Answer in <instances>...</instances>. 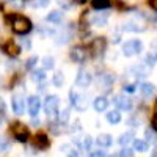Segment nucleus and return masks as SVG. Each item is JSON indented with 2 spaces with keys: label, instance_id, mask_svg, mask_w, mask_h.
Masks as SVG:
<instances>
[{
  "label": "nucleus",
  "instance_id": "obj_1",
  "mask_svg": "<svg viewBox=\"0 0 157 157\" xmlns=\"http://www.w3.org/2000/svg\"><path fill=\"white\" fill-rule=\"evenodd\" d=\"M13 32L17 33V35H24V33H29L32 30V22L24 17V16H14L13 17Z\"/></svg>",
  "mask_w": 157,
  "mask_h": 157
},
{
  "label": "nucleus",
  "instance_id": "obj_2",
  "mask_svg": "<svg viewBox=\"0 0 157 157\" xmlns=\"http://www.w3.org/2000/svg\"><path fill=\"white\" fill-rule=\"evenodd\" d=\"M141 49H143V44L140 39H129V41L123 44V54L126 57H132V55L140 54Z\"/></svg>",
  "mask_w": 157,
  "mask_h": 157
},
{
  "label": "nucleus",
  "instance_id": "obj_3",
  "mask_svg": "<svg viewBox=\"0 0 157 157\" xmlns=\"http://www.w3.org/2000/svg\"><path fill=\"white\" fill-rule=\"evenodd\" d=\"M58 107H60V98L57 94H49L44 101V112L49 116H54L58 113Z\"/></svg>",
  "mask_w": 157,
  "mask_h": 157
},
{
  "label": "nucleus",
  "instance_id": "obj_4",
  "mask_svg": "<svg viewBox=\"0 0 157 157\" xmlns=\"http://www.w3.org/2000/svg\"><path fill=\"white\" fill-rule=\"evenodd\" d=\"M93 82V75H91V72L85 68H80L75 75V85L80 86V88H88L90 83Z\"/></svg>",
  "mask_w": 157,
  "mask_h": 157
},
{
  "label": "nucleus",
  "instance_id": "obj_5",
  "mask_svg": "<svg viewBox=\"0 0 157 157\" xmlns=\"http://www.w3.org/2000/svg\"><path fill=\"white\" fill-rule=\"evenodd\" d=\"M69 98H71V104H72L77 110L83 112V110L86 109V98H85L83 94H78V93H75L74 90H71V91H69Z\"/></svg>",
  "mask_w": 157,
  "mask_h": 157
},
{
  "label": "nucleus",
  "instance_id": "obj_6",
  "mask_svg": "<svg viewBox=\"0 0 157 157\" xmlns=\"http://www.w3.org/2000/svg\"><path fill=\"white\" fill-rule=\"evenodd\" d=\"M113 104L116 105V109L118 110H130L132 109V102H130V99L129 98H126L124 94H116V96H113Z\"/></svg>",
  "mask_w": 157,
  "mask_h": 157
},
{
  "label": "nucleus",
  "instance_id": "obj_7",
  "mask_svg": "<svg viewBox=\"0 0 157 157\" xmlns=\"http://www.w3.org/2000/svg\"><path fill=\"white\" fill-rule=\"evenodd\" d=\"M24 105H25V101H24V96L22 94H14L11 99V107H13V112L16 115H22L24 113Z\"/></svg>",
  "mask_w": 157,
  "mask_h": 157
},
{
  "label": "nucleus",
  "instance_id": "obj_8",
  "mask_svg": "<svg viewBox=\"0 0 157 157\" xmlns=\"http://www.w3.org/2000/svg\"><path fill=\"white\" fill-rule=\"evenodd\" d=\"M27 107H29V113L32 115V118L38 116L39 109H41V101H39L38 96H30L27 101Z\"/></svg>",
  "mask_w": 157,
  "mask_h": 157
},
{
  "label": "nucleus",
  "instance_id": "obj_9",
  "mask_svg": "<svg viewBox=\"0 0 157 157\" xmlns=\"http://www.w3.org/2000/svg\"><path fill=\"white\" fill-rule=\"evenodd\" d=\"M11 132L13 135H14L19 141H25L29 137V132H27V127H25L24 124H14L11 127Z\"/></svg>",
  "mask_w": 157,
  "mask_h": 157
},
{
  "label": "nucleus",
  "instance_id": "obj_10",
  "mask_svg": "<svg viewBox=\"0 0 157 157\" xmlns=\"http://www.w3.org/2000/svg\"><path fill=\"white\" fill-rule=\"evenodd\" d=\"M71 58L75 63H83L86 60V50L83 47H74L71 50Z\"/></svg>",
  "mask_w": 157,
  "mask_h": 157
},
{
  "label": "nucleus",
  "instance_id": "obj_11",
  "mask_svg": "<svg viewBox=\"0 0 157 157\" xmlns=\"http://www.w3.org/2000/svg\"><path fill=\"white\" fill-rule=\"evenodd\" d=\"M113 82H115V77H113V74L105 72V74H101V75H99V86L102 85L105 90H109V88L113 85Z\"/></svg>",
  "mask_w": 157,
  "mask_h": 157
},
{
  "label": "nucleus",
  "instance_id": "obj_12",
  "mask_svg": "<svg viewBox=\"0 0 157 157\" xmlns=\"http://www.w3.org/2000/svg\"><path fill=\"white\" fill-rule=\"evenodd\" d=\"M107 21H109L107 14H101V13H98V14H94L93 17H91V25H94V27H105Z\"/></svg>",
  "mask_w": 157,
  "mask_h": 157
},
{
  "label": "nucleus",
  "instance_id": "obj_13",
  "mask_svg": "<svg viewBox=\"0 0 157 157\" xmlns=\"http://www.w3.org/2000/svg\"><path fill=\"white\" fill-rule=\"evenodd\" d=\"M93 107H94L96 112H104V110H107V107H109V101L104 96H98L93 101Z\"/></svg>",
  "mask_w": 157,
  "mask_h": 157
},
{
  "label": "nucleus",
  "instance_id": "obj_14",
  "mask_svg": "<svg viewBox=\"0 0 157 157\" xmlns=\"http://www.w3.org/2000/svg\"><path fill=\"white\" fill-rule=\"evenodd\" d=\"M96 143L101 148H109V146H112V143H113V137L110 134H101L96 138Z\"/></svg>",
  "mask_w": 157,
  "mask_h": 157
},
{
  "label": "nucleus",
  "instance_id": "obj_15",
  "mask_svg": "<svg viewBox=\"0 0 157 157\" xmlns=\"http://www.w3.org/2000/svg\"><path fill=\"white\" fill-rule=\"evenodd\" d=\"M145 25H138L137 22H126L124 25H123V30L124 32H145Z\"/></svg>",
  "mask_w": 157,
  "mask_h": 157
},
{
  "label": "nucleus",
  "instance_id": "obj_16",
  "mask_svg": "<svg viewBox=\"0 0 157 157\" xmlns=\"http://www.w3.org/2000/svg\"><path fill=\"white\" fill-rule=\"evenodd\" d=\"M140 91H141V94L145 98H151L154 94V91H155V86L152 83H141L140 85Z\"/></svg>",
  "mask_w": 157,
  "mask_h": 157
},
{
  "label": "nucleus",
  "instance_id": "obj_17",
  "mask_svg": "<svg viewBox=\"0 0 157 157\" xmlns=\"http://www.w3.org/2000/svg\"><path fill=\"white\" fill-rule=\"evenodd\" d=\"M63 17V13L61 11H50L49 14L46 16V21L47 22H52V24H58Z\"/></svg>",
  "mask_w": 157,
  "mask_h": 157
},
{
  "label": "nucleus",
  "instance_id": "obj_18",
  "mask_svg": "<svg viewBox=\"0 0 157 157\" xmlns=\"http://www.w3.org/2000/svg\"><path fill=\"white\" fill-rule=\"evenodd\" d=\"M107 121L110 124H118V123L121 121V113L118 112V110H110L107 113Z\"/></svg>",
  "mask_w": 157,
  "mask_h": 157
},
{
  "label": "nucleus",
  "instance_id": "obj_19",
  "mask_svg": "<svg viewBox=\"0 0 157 157\" xmlns=\"http://www.w3.org/2000/svg\"><path fill=\"white\" fill-rule=\"evenodd\" d=\"M60 149L66 154L68 157H78V151H77L75 148H72L71 145H61Z\"/></svg>",
  "mask_w": 157,
  "mask_h": 157
},
{
  "label": "nucleus",
  "instance_id": "obj_20",
  "mask_svg": "<svg viewBox=\"0 0 157 157\" xmlns=\"http://www.w3.org/2000/svg\"><path fill=\"white\" fill-rule=\"evenodd\" d=\"M134 151L146 152V151H148V143L143 141V140H134Z\"/></svg>",
  "mask_w": 157,
  "mask_h": 157
},
{
  "label": "nucleus",
  "instance_id": "obj_21",
  "mask_svg": "<svg viewBox=\"0 0 157 157\" xmlns=\"http://www.w3.org/2000/svg\"><path fill=\"white\" fill-rule=\"evenodd\" d=\"M63 82H64V77H63V72L61 71H57L54 74V77H52V83H54L57 88L63 86Z\"/></svg>",
  "mask_w": 157,
  "mask_h": 157
},
{
  "label": "nucleus",
  "instance_id": "obj_22",
  "mask_svg": "<svg viewBox=\"0 0 157 157\" xmlns=\"http://www.w3.org/2000/svg\"><path fill=\"white\" fill-rule=\"evenodd\" d=\"M132 138H134V132H126V134H123L121 137H120V145L121 146H127L130 141H132Z\"/></svg>",
  "mask_w": 157,
  "mask_h": 157
},
{
  "label": "nucleus",
  "instance_id": "obj_23",
  "mask_svg": "<svg viewBox=\"0 0 157 157\" xmlns=\"http://www.w3.org/2000/svg\"><path fill=\"white\" fill-rule=\"evenodd\" d=\"M32 80L33 82H36V83H41V82H44L46 80V75H44V71H33L32 72Z\"/></svg>",
  "mask_w": 157,
  "mask_h": 157
},
{
  "label": "nucleus",
  "instance_id": "obj_24",
  "mask_svg": "<svg viewBox=\"0 0 157 157\" xmlns=\"http://www.w3.org/2000/svg\"><path fill=\"white\" fill-rule=\"evenodd\" d=\"M43 68L44 69H54L55 68V60H54V57H44L43 58Z\"/></svg>",
  "mask_w": 157,
  "mask_h": 157
},
{
  "label": "nucleus",
  "instance_id": "obj_25",
  "mask_svg": "<svg viewBox=\"0 0 157 157\" xmlns=\"http://www.w3.org/2000/svg\"><path fill=\"white\" fill-rule=\"evenodd\" d=\"M35 143H36L38 148H47L49 146V140H47L46 135H38L36 140H35Z\"/></svg>",
  "mask_w": 157,
  "mask_h": 157
},
{
  "label": "nucleus",
  "instance_id": "obj_26",
  "mask_svg": "<svg viewBox=\"0 0 157 157\" xmlns=\"http://www.w3.org/2000/svg\"><path fill=\"white\" fill-rule=\"evenodd\" d=\"M93 6L96 10H107L110 6V2L109 0H93Z\"/></svg>",
  "mask_w": 157,
  "mask_h": 157
},
{
  "label": "nucleus",
  "instance_id": "obj_27",
  "mask_svg": "<svg viewBox=\"0 0 157 157\" xmlns=\"http://www.w3.org/2000/svg\"><path fill=\"white\" fill-rule=\"evenodd\" d=\"M68 120H69V110L64 109V110H61V112L58 113V123H60V124H66Z\"/></svg>",
  "mask_w": 157,
  "mask_h": 157
},
{
  "label": "nucleus",
  "instance_id": "obj_28",
  "mask_svg": "<svg viewBox=\"0 0 157 157\" xmlns=\"http://www.w3.org/2000/svg\"><path fill=\"white\" fill-rule=\"evenodd\" d=\"M50 3V0H30V5L33 8H46Z\"/></svg>",
  "mask_w": 157,
  "mask_h": 157
},
{
  "label": "nucleus",
  "instance_id": "obj_29",
  "mask_svg": "<svg viewBox=\"0 0 157 157\" xmlns=\"http://www.w3.org/2000/svg\"><path fill=\"white\" fill-rule=\"evenodd\" d=\"M157 61V50H151L146 55V64L148 66H152V64Z\"/></svg>",
  "mask_w": 157,
  "mask_h": 157
},
{
  "label": "nucleus",
  "instance_id": "obj_30",
  "mask_svg": "<svg viewBox=\"0 0 157 157\" xmlns=\"http://www.w3.org/2000/svg\"><path fill=\"white\" fill-rule=\"evenodd\" d=\"M6 52H8V54L10 55H19V52H21V47L19 46H16V44H8L6 46Z\"/></svg>",
  "mask_w": 157,
  "mask_h": 157
},
{
  "label": "nucleus",
  "instance_id": "obj_31",
  "mask_svg": "<svg viewBox=\"0 0 157 157\" xmlns=\"http://www.w3.org/2000/svg\"><path fill=\"white\" fill-rule=\"evenodd\" d=\"M80 140H82V145H80V148H83V149H90L91 143H93L91 137H90V135H85V137H82Z\"/></svg>",
  "mask_w": 157,
  "mask_h": 157
},
{
  "label": "nucleus",
  "instance_id": "obj_32",
  "mask_svg": "<svg viewBox=\"0 0 157 157\" xmlns=\"http://www.w3.org/2000/svg\"><path fill=\"white\" fill-rule=\"evenodd\" d=\"M145 135H146V138H148V141H157V135H155V132H154V129H146V132H145Z\"/></svg>",
  "mask_w": 157,
  "mask_h": 157
},
{
  "label": "nucleus",
  "instance_id": "obj_33",
  "mask_svg": "<svg viewBox=\"0 0 157 157\" xmlns=\"http://www.w3.org/2000/svg\"><path fill=\"white\" fill-rule=\"evenodd\" d=\"M8 148H10V143H8V140H6L5 137H2V135H0V151H2V152H5Z\"/></svg>",
  "mask_w": 157,
  "mask_h": 157
},
{
  "label": "nucleus",
  "instance_id": "obj_34",
  "mask_svg": "<svg viewBox=\"0 0 157 157\" xmlns=\"http://www.w3.org/2000/svg\"><path fill=\"white\" fill-rule=\"evenodd\" d=\"M36 61H38V57H30L27 61H25V68H27V69H33Z\"/></svg>",
  "mask_w": 157,
  "mask_h": 157
},
{
  "label": "nucleus",
  "instance_id": "obj_35",
  "mask_svg": "<svg viewBox=\"0 0 157 157\" xmlns=\"http://www.w3.org/2000/svg\"><path fill=\"white\" fill-rule=\"evenodd\" d=\"M120 157H132V149H129L127 146L123 148L121 152H120Z\"/></svg>",
  "mask_w": 157,
  "mask_h": 157
},
{
  "label": "nucleus",
  "instance_id": "obj_36",
  "mask_svg": "<svg viewBox=\"0 0 157 157\" xmlns=\"http://www.w3.org/2000/svg\"><path fill=\"white\" fill-rule=\"evenodd\" d=\"M10 3L14 8H22L25 5V0H10Z\"/></svg>",
  "mask_w": 157,
  "mask_h": 157
},
{
  "label": "nucleus",
  "instance_id": "obj_37",
  "mask_svg": "<svg viewBox=\"0 0 157 157\" xmlns=\"http://www.w3.org/2000/svg\"><path fill=\"white\" fill-rule=\"evenodd\" d=\"M21 46H22V47H25V49H30V47H32V43L29 41V39L21 38Z\"/></svg>",
  "mask_w": 157,
  "mask_h": 157
},
{
  "label": "nucleus",
  "instance_id": "obj_38",
  "mask_svg": "<svg viewBox=\"0 0 157 157\" xmlns=\"http://www.w3.org/2000/svg\"><path fill=\"white\" fill-rule=\"evenodd\" d=\"M90 157H107V155H105L104 151H94V152L90 154Z\"/></svg>",
  "mask_w": 157,
  "mask_h": 157
},
{
  "label": "nucleus",
  "instance_id": "obj_39",
  "mask_svg": "<svg viewBox=\"0 0 157 157\" xmlns=\"http://www.w3.org/2000/svg\"><path fill=\"white\" fill-rule=\"evenodd\" d=\"M5 112H6V104L2 98H0V115H3Z\"/></svg>",
  "mask_w": 157,
  "mask_h": 157
},
{
  "label": "nucleus",
  "instance_id": "obj_40",
  "mask_svg": "<svg viewBox=\"0 0 157 157\" xmlns=\"http://www.w3.org/2000/svg\"><path fill=\"white\" fill-rule=\"evenodd\" d=\"M124 91H127V93H134L135 85H124Z\"/></svg>",
  "mask_w": 157,
  "mask_h": 157
},
{
  "label": "nucleus",
  "instance_id": "obj_41",
  "mask_svg": "<svg viewBox=\"0 0 157 157\" xmlns=\"http://www.w3.org/2000/svg\"><path fill=\"white\" fill-rule=\"evenodd\" d=\"M152 129L154 130H157V113L154 115V118H152Z\"/></svg>",
  "mask_w": 157,
  "mask_h": 157
},
{
  "label": "nucleus",
  "instance_id": "obj_42",
  "mask_svg": "<svg viewBox=\"0 0 157 157\" xmlns=\"http://www.w3.org/2000/svg\"><path fill=\"white\" fill-rule=\"evenodd\" d=\"M149 5H151V8H152V10H155V11H157V0H149Z\"/></svg>",
  "mask_w": 157,
  "mask_h": 157
},
{
  "label": "nucleus",
  "instance_id": "obj_43",
  "mask_svg": "<svg viewBox=\"0 0 157 157\" xmlns=\"http://www.w3.org/2000/svg\"><path fill=\"white\" fill-rule=\"evenodd\" d=\"M32 124H33L35 127H38V126H39V120H38V121H36V120H33V121H32Z\"/></svg>",
  "mask_w": 157,
  "mask_h": 157
},
{
  "label": "nucleus",
  "instance_id": "obj_44",
  "mask_svg": "<svg viewBox=\"0 0 157 157\" xmlns=\"http://www.w3.org/2000/svg\"><path fill=\"white\" fill-rule=\"evenodd\" d=\"M112 157H120V154H113Z\"/></svg>",
  "mask_w": 157,
  "mask_h": 157
},
{
  "label": "nucleus",
  "instance_id": "obj_45",
  "mask_svg": "<svg viewBox=\"0 0 157 157\" xmlns=\"http://www.w3.org/2000/svg\"><path fill=\"white\" fill-rule=\"evenodd\" d=\"M0 126H2V121H0Z\"/></svg>",
  "mask_w": 157,
  "mask_h": 157
},
{
  "label": "nucleus",
  "instance_id": "obj_46",
  "mask_svg": "<svg viewBox=\"0 0 157 157\" xmlns=\"http://www.w3.org/2000/svg\"><path fill=\"white\" fill-rule=\"evenodd\" d=\"M155 22H157V19H155Z\"/></svg>",
  "mask_w": 157,
  "mask_h": 157
}]
</instances>
